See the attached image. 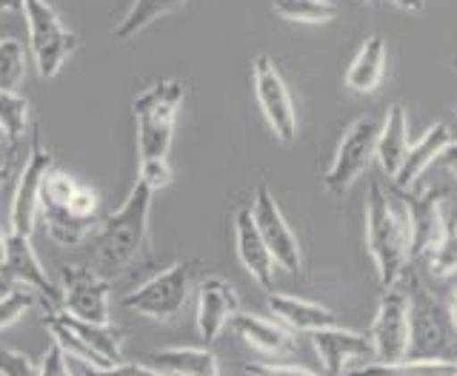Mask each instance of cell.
Segmentation results:
<instances>
[{"label": "cell", "mask_w": 457, "mask_h": 376, "mask_svg": "<svg viewBox=\"0 0 457 376\" xmlns=\"http://www.w3.org/2000/svg\"><path fill=\"white\" fill-rule=\"evenodd\" d=\"M186 89L178 80H154L143 89L135 103V128H137V177L146 183L152 192H161L171 183V166H169V149L175 140V123L178 111L183 106Z\"/></svg>", "instance_id": "cell-1"}, {"label": "cell", "mask_w": 457, "mask_h": 376, "mask_svg": "<svg viewBox=\"0 0 457 376\" xmlns=\"http://www.w3.org/2000/svg\"><path fill=\"white\" fill-rule=\"evenodd\" d=\"M154 192L135 180L132 192L126 194L118 211H112L97 228V249H95V268L104 277H118V274L137 266L143 254H149V214H152Z\"/></svg>", "instance_id": "cell-2"}, {"label": "cell", "mask_w": 457, "mask_h": 376, "mask_svg": "<svg viewBox=\"0 0 457 376\" xmlns=\"http://www.w3.org/2000/svg\"><path fill=\"white\" fill-rule=\"evenodd\" d=\"M366 249L375 259L383 288H392L403 280L411 263L409 217L406 208L397 206L378 180L369 183L366 194Z\"/></svg>", "instance_id": "cell-3"}, {"label": "cell", "mask_w": 457, "mask_h": 376, "mask_svg": "<svg viewBox=\"0 0 457 376\" xmlns=\"http://www.w3.org/2000/svg\"><path fill=\"white\" fill-rule=\"evenodd\" d=\"M97 206L95 188L52 168L40 194V223L57 245H80L100 228Z\"/></svg>", "instance_id": "cell-4"}, {"label": "cell", "mask_w": 457, "mask_h": 376, "mask_svg": "<svg viewBox=\"0 0 457 376\" xmlns=\"http://www.w3.org/2000/svg\"><path fill=\"white\" fill-rule=\"evenodd\" d=\"M23 18L29 26V49L43 80L61 75V69L78 49V35L63 23L52 0H23Z\"/></svg>", "instance_id": "cell-5"}, {"label": "cell", "mask_w": 457, "mask_h": 376, "mask_svg": "<svg viewBox=\"0 0 457 376\" xmlns=\"http://www.w3.org/2000/svg\"><path fill=\"white\" fill-rule=\"evenodd\" d=\"M403 282L409 291V323H411L409 356H446L454 331L449 306H443L414 274H409V268L403 274Z\"/></svg>", "instance_id": "cell-6"}, {"label": "cell", "mask_w": 457, "mask_h": 376, "mask_svg": "<svg viewBox=\"0 0 457 376\" xmlns=\"http://www.w3.org/2000/svg\"><path fill=\"white\" fill-rule=\"evenodd\" d=\"M369 339H371V348H375V356L380 363L366 365V368L386 371L389 365L409 356L411 323H409V291H406L403 280L392 288H383V297L378 302V314L369 328Z\"/></svg>", "instance_id": "cell-7"}, {"label": "cell", "mask_w": 457, "mask_h": 376, "mask_svg": "<svg viewBox=\"0 0 457 376\" xmlns=\"http://www.w3.org/2000/svg\"><path fill=\"white\" fill-rule=\"evenodd\" d=\"M195 285V266L192 263H171L169 268L157 271L152 280L137 285L135 291L123 297V308L135 311L149 320L166 323L178 316Z\"/></svg>", "instance_id": "cell-8"}, {"label": "cell", "mask_w": 457, "mask_h": 376, "mask_svg": "<svg viewBox=\"0 0 457 376\" xmlns=\"http://www.w3.org/2000/svg\"><path fill=\"white\" fill-rule=\"evenodd\" d=\"M378 135H380V123L375 118H357L343 132L337 151L323 175V188L328 194L343 197L363 177V171H369L371 160L378 157Z\"/></svg>", "instance_id": "cell-9"}, {"label": "cell", "mask_w": 457, "mask_h": 376, "mask_svg": "<svg viewBox=\"0 0 457 376\" xmlns=\"http://www.w3.org/2000/svg\"><path fill=\"white\" fill-rule=\"evenodd\" d=\"M252 89H254L257 106H261L263 118L271 132H275V137L280 143H295L297 109L289 94V86H286L280 69L275 66V61H271L269 54H257V61L252 66Z\"/></svg>", "instance_id": "cell-10"}, {"label": "cell", "mask_w": 457, "mask_h": 376, "mask_svg": "<svg viewBox=\"0 0 457 376\" xmlns=\"http://www.w3.org/2000/svg\"><path fill=\"white\" fill-rule=\"evenodd\" d=\"M0 277L9 285L29 288L35 297L43 299L46 308H61V285H52L29 234H21V231L6 234L4 245H0Z\"/></svg>", "instance_id": "cell-11"}, {"label": "cell", "mask_w": 457, "mask_h": 376, "mask_svg": "<svg viewBox=\"0 0 457 376\" xmlns=\"http://www.w3.org/2000/svg\"><path fill=\"white\" fill-rule=\"evenodd\" d=\"M52 168H54V157L52 151L43 149L37 128L32 126V149H29V160L21 171L18 192L12 197V214H9L12 231H21V234L32 237L35 225L40 223V194Z\"/></svg>", "instance_id": "cell-12"}, {"label": "cell", "mask_w": 457, "mask_h": 376, "mask_svg": "<svg viewBox=\"0 0 457 376\" xmlns=\"http://www.w3.org/2000/svg\"><path fill=\"white\" fill-rule=\"evenodd\" d=\"M61 308L86 323H112L109 277H104L97 268L66 266L61 271Z\"/></svg>", "instance_id": "cell-13"}, {"label": "cell", "mask_w": 457, "mask_h": 376, "mask_svg": "<svg viewBox=\"0 0 457 376\" xmlns=\"http://www.w3.org/2000/svg\"><path fill=\"white\" fill-rule=\"evenodd\" d=\"M252 217H254L257 228H261V234L269 245L271 257H275V263L289 274H297L300 268H303V251H300L297 234L292 231V225L286 223L278 200L269 192L266 183L257 185V192H254Z\"/></svg>", "instance_id": "cell-14"}, {"label": "cell", "mask_w": 457, "mask_h": 376, "mask_svg": "<svg viewBox=\"0 0 457 376\" xmlns=\"http://www.w3.org/2000/svg\"><path fill=\"white\" fill-rule=\"evenodd\" d=\"M240 311V297L223 277H204L197 282V331L206 345L218 339L226 325H232Z\"/></svg>", "instance_id": "cell-15"}, {"label": "cell", "mask_w": 457, "mask_h": 376, "mask_svg": "<svg viewBox=\"0 0 457 376\" xmlns=\"http://www.w3.org/2000/svg\"><path fill=\"white\" fill-rule=\"evenodd\" d=\"M400 202H403L406 217H409V234H411V259H418L426 254V249L432 245L443 228H446V208H443V192H423L414 194L409 188H397Z\"/></svg>", "instance_id": "cell-16"}, {"label": "cell", "mask_w": 457, "mask_h": 376, "mask_svg": "<svg viewBox=\"0 0 457 376\" xmlns=\"http://www.w3.org/2000/svg\"><path fill=\"white\" fill-rule=\"evenodd\" d=\"M312 345H314V351H318L323 371L328 373L346 371L354 359L375 356V348H371V339L366 334H357V331H346L337 325L312 331Z\"/></svg>", "instance_id": "cell-17"}, {"label": "cell", "mask_w": 457, "mask_h": 376, "mask_svg": "<svg viewBox=\"0 0 457 376\" xmlns=\"http://www.w3.org/2000/svg\"><path fill=\"white\" fill-rule=\"evenodd\" d=\"M235 245H237L240 263L252 274V280H257V285H261V288L275 285L278 263H275V257H271V251H269L261 228H257V223H254L252 206L235 211Z\"/></svg>", "instance_id": "cell-18"}, {"label": "cell", "mask_w": 457, "mask_h": 376, "mask_svg": "<svg viewBox=\"0 0 457 376\" xmlns=\"http://www.w3.org/2000/svg\"><path fill=\"white\" fill-rule=\"evenodd\" d=\"M123 371L171 373V376H218L220 363L206 348H161L152 351L143 363H126Z\"/></svg>", "instance_id": "cell-19"}, {"label": "cell", "mask_w": 457, "mask_h": 376, "mask_svg": "<svg viewBox=\"0 0 457 376\" xmlns=\"http://www.w3.org/2000/svg\"><path fill=\"white\" fill-rule=\"evenodd\" d=\"M232 331L249 348L266 356H286L295 351V331H289L280 320H266V316L237 311L232 320Z\"/></svg>", "instance_id": "cell-20"}, {"label": "cell", "mask_w": 457, "mask_h": 376, "mask_svg": "<svg viewBox=\"0 0 457 376\" xmlns=\"http://www.w3.org/2000/svg\"><path fill=\"white\" fill-rule=\"evenodd\" d=\"M269 311L275 320H280L295 334H312V331L326 328V325H337V314L332 308L320 306V302H312L303 297H292V294H271L269 297Z\"/></svg>", "instance_id": "cell-21"}, {"label": "cell", "mask_w": 457, "mask_h": 376, "mask_svg": "<svg viewBox=\"0 0 457 376\" xmlns=\"http://www.w3.org/2000/svg\"><path fill=\"white\" fill-rule=\"evenodd\" d=\"M449 146H452V128L446 123H435L418 143H414V146H409L403 166H400V171L392 177L395 185L397 188H411L414 183L420 180L423 171L432 166Z\"/></svg>", "instance_id": "cell-22"}, {"label": "cell", "mask_w": 457, "mask_h": 376, "mask_svg": "<svg viewBox=\"0 0 457 376\" xmlns=\"http://www.w3.org/2000/svg\"><path fill=\"white\" fill-rule=\"evenodd\" d=\"M386 40L380 35H369L363 40V46L357 49L354 61L346 71V89L352 94H371L383 83V75H386Z\"/></svg>", "instance_id": "cell-23"}, {"label": "cell", "mask_w": 457, "mask_h": 376, "mask_svg": "<svg viewBox=\"0 0 457 376\" xmlns=\"http://www.w3.org/2000/svg\"><path fill=\"white\" fill-rule=\"evenodd\" d=\"M409 154V118L403 103H392L380 123L378 135V163L389 177H395Z\"/></svg>", "instance_id": "cell-24"}, {"label": "cell", "mask_w": 457, "mask_h": 376, "mask_svg": "<svg viewBox=\"0 0 457 376\" xmlns=\"http://www.w3.org/2000/svg\"><path fill=\"white\" fill-rule=\"evenodd\" d=\"M189 0H132V6L126 9V14L120 18V23L114 26V32L112 37L123 43L129 37H135L140 35L143 29H149L154 20H161L166 18V14H175L180 12Z\"/></svg>", "instance_id": "cell-25"}, {"label": "cell", "mask_w": 457, "mask_h": 376, "mask_svg": "<svg viewBox=\"0 0 457 376\" xmlns=\"http://www.w3.org/2000/svg\"><path fill=\"white\" fill-rule=\"evenodd\" d=\"M32 132V118H29V100L18 94V89L0 92V135L12 146Z\"/></svg>", "instance_id": "cell-26"}, {"label": "cell", "mask_w": 457, "mask_h": 376, "mask_svg": "<svg viewBox=\"0 0 457 376\" xmlns=\"http://www.w3.org/2000/svg\"><path fill=\"white\" fill-rule=\"evenodd\" d=\"M428 274L437 280H446L452 274H457V223L452 217H446V228H443V234L428 245L426 254L420 257Z\"/></svg>", "instance_id": "cell-27"}, {"label": "cell", "mask_w": 457, "mask_h": 376, "mask_svg": "<svg viewBox=\"0 0 457 376\" xmlns=\"http://www.w3.org/2000/svg\"><path fill=\"white\" fill-rule=\"evenodd\" d=\"M278 18L292 23H328L337 18V6L332 0H271Z\"/></svg>", "instance_id": "cell-28"}, {"label": "cell", "mask_w": 457, "mask_h": 376, "mask_svg": "<svg viewBox=\"0 0 457 376\" xmlns=\"http://www.w3.org/2000/svg\"><path fill=\"white\" fill-rule=\"evenodd\" d=\"M26 78V52L18 37L0 40V92L18 89Z\"/></svg>", "instance_id": "cell-29"}, {"label": "cell", "mask_w": 457, "mask_h": 376, "mask_svg": "<svg viewBox=\"0 0 457 376\" xmlns=\"http://www.w3.org/2000/svg\"><path fill=\"white\" fill-rule=\"evenodd\" d=\"M35 306V294L29 288L12 285L9 291L0 294V331H6L9 325H14L21 316Z\"/></svg>", "instance_id": "cell-30"}, {"label": "cell", "mask_w": 457, "mask_h": 376, "mask_svg": "<svg viewBox=\"0 0 457 376\" xmlns=\"http://www.w3.org/2000/svg\"><path fill=\"white\" fill-rule=\"evenodd\" d=\"M0 373L4 376H37L40 368H37V363H32V359L21 351L0 348Z\"/></svg>", "instance_id": "cell-31"}, {"label": "cell", "mask_w": 457, "mask_h": 376, "mask_svg": "<svg viewBox=\"0 0 457 376\" xmlns=\"http://www.w3.org/2000/svg\"><path fill=\"white\" fill-rule=\"evenodd\" d=\"M37 368H40L43 376H63V373L71 371V365H69V354L52 339L49 351H46V356H43V363H40Z\"/></svg>", "instance_id": "cell-32"}, {"label": "cell", "mask_w": 457, "mask_h": 376, "mask_svg": "<svg viewBox=\"0 0 457 376\" xmlns=\"http://www.w3.org/2000/svg\"><path fill=\"white\" fill-rule=\"evenodd\" d=\"M252 373H297V376H312L314 371L306 365H283V363H252L246 365Z\"/></svg>", "instance_id": "cell-33"}, {"label": "cell", "mask_w": 457, "mask_h": 376, "mask_svg": "<svg viewBox=\"0 0 457 376\" xmlns=\"http://www.w3.org/2000/svg\"><path fill=\"white\" fill-rule=\"evenodd\" d=\"M14 168V146L9 140H0V183H6Z\"/></svg>", "instance_id": "cell-34"}, {"label": "cell", "mask_w": 457, "mask_h": 376, "mask_svg": "<svg viewBox=\"0 0 457 376\" xmlns=\"http://www.w3.org/2000/svg\"><path fill=\"white\" fill-rule=\"evenodd\" d=\"M0 12H4V14H21L23 12V0H0Z\"/></svg>", "instance_id": "cell-35"}, {"label": "cell", "mask_w": 457, "mask_h": 376, "mask_svg": "<svg viewBox=\"0 0 457 376\" xmlns=\"http://www.w3.org/2000/svg\"><path fill=\"white\" fill-rule=\"evenodd\" d=\"M395 6L400 9H406V12H420L426 6V0H392Z\"/></svg>", "instance_id": "cell-36"}, {"label": "cell", "mask_w": 457, "mask_h": 376, "mask_svg": "<svg viewBox=\"0 0 457 376\" xmlns=\"http://www.w3.org/2000/svg\"><path fill=\"white\" fill-rule=\"evenodd\" d=\"M449 316H452V325H454V331H457V285H454V291H452V297H449Z\"/></svg>", "instance_id": "cell-37"}, {"label": "cell", "mask_w": 457, "mask_h": 376, "mask_svg": "<svg viewBox=\"0 0 457 376\" xmlns=\"http://www.w3.org/2000/svg\"><path fill=\"white\" fill-rule=\"evenodd\" d=\"M6 234H9V231H6L4 225H0V245H4V240H6Z\"/></svg>", "instance_id": "cell-38"}, {"label": "cell", "mask_w": 457, "mask_h": 376, "mask_svg": "<svg viewBox=\"0 0 457 376\" xmlns=\"http://www.w3.org/2000/svg\"><path fill=\"white\" fill-rule=\"evenodd\" d=\"M366 4H380V0H366Z\"/></svg>", "instance_id": "cell-39"}, {"label": "cell", "mask_w": 457, "mask_h": 376, "mask_svg": "<svg viewBox=\"0 0 457 376\" xmlns=\"http://www.w3.org/2000/svg\"><path fill=\"white\" fill-rule=\"evenodd\" d=\"M452 171H454V177H457V168H452Z\"/></svg>", "instance_id": "cell-40"}]
</instances>
